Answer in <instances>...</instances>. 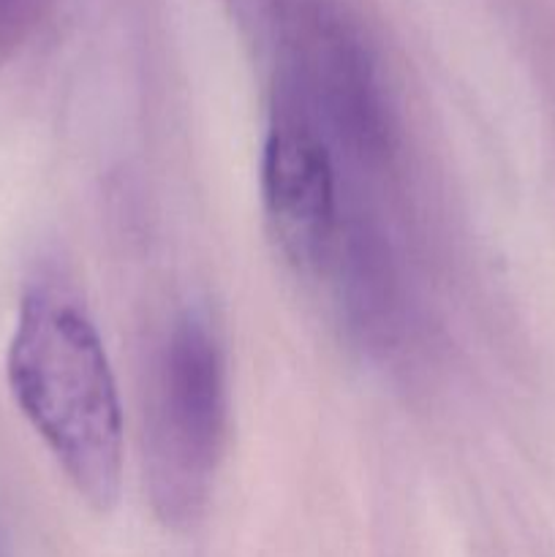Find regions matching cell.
I'll return each instance as SVG.
<instances>
[{
  "label": "cell",
  "instance_id": "6da1fadb",
  "mask_svg": "<svg viewBox=\"0 0 555 557\" xmlns=\"http://www.w3.org/2000/svg\"><path fill=\"white\" fill-rule=\"evenodd\" d=\"M11 395L85 504L118 506L123 413L109 357L90 315L54 288L22 299L5 357Z\"/></svg>",
  "mask_w": 555,
  "mask_h": 557
},
{
  "label": "cell",
  "instance_id": "5b68a950",
  "mask_svg": "<svg viewBox=\"0 0 555 557\" xmlns=\"http://www.w3.org/2000/svg\"><path fill=\"white\" fill-rule=\"evenodd\" d=\"M49 0H0V49H9L36 25Z\"/></svg>",
  "mask_w": 555,
  "mask_h": 557
},
{
  "label": "cell",
  "instance_id": "277c9868",
  "mask_svg": "<svg viewBox=\"0 0 555 557\" xmlns=\"http://www.w3.org/2000/svg\"><path fill=\"white\" fill-rule=\"evenodd\" d=\"M261 201L283 256L299 272L330 275L346 226L341 172L321 136L281 109L261 156Z\"/></svg>",
  "mask_w": 555,
  "mask_h": 557
},
{
  "label": "cell",
  "instance_id": "7a4b0ae2",
  "mask_svg": "<svg viewBox=\"0 0 555 557\" xmlns=\"http://www.w3.org/2000/svg\"><path fill=\"white\" fill-rule=\"evenodd\" d=\"M275 109L294 114L330 147L335 163L384 166L395 123L362 27L335 0L272 5Z\"/></svg>",
  "mask_w": 555,
  "mask_h": 557
},
{
  "label": "cell",
  "instance_id": "3957f363",
  "mask_svg": "<svg viewBox=\"0 0 555 557\" xmlns=\"http://www.w3.org/2000/svg\"><path fill=\"white\" fill-rule=\"evenodd\" d=\"M226 368L205 319L188 313L158 354L147 411V473L158 517L188 528L205 511L226 444Z\"/></svg>",
  "mask_w": 555,
  "mask_h": 557
}]
</instances>
